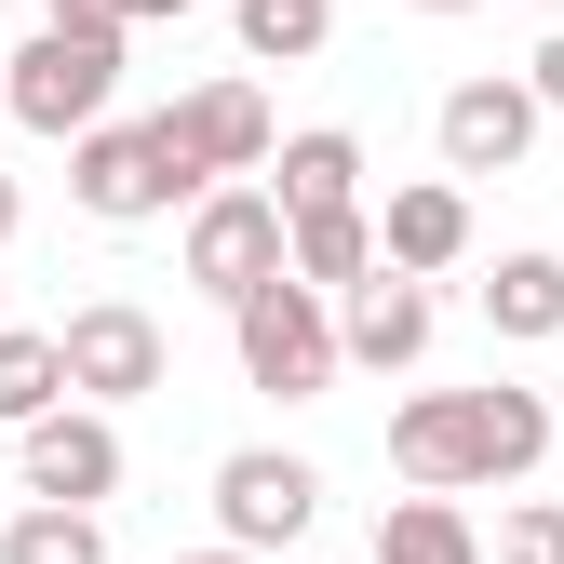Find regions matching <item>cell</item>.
I'll return each mask as SVG.
<instances>
[{
  "label": "cell",
  "mask_w": 564,
  "mask_h": 564,
  "mask_svg": "<svg viewBox=\"0 0 564 564\" xmlns=\"http://www.w3.org/2000/svg\"><path fill=\"white\" fill-rule=\"evenodd\" d=\"M538 457H551V390H511V377L416 390L390 416V470L416 484V498H484V484H524Z\"/></svg>",
  "instance_id": "1"
},
{
  "label": "cell",
  "mask_w": 564,
  "mask_h": 564,
  "mask_svg": "<svg viewBox=\"0 0 564 564\" xmlns=\"http://www.w3.org/2000/svg\"><path fill=\"white\" fill-rule=\"evenodd\" d=\"M67 202H82L95 229H149V216H175L202 188L162 149V121H95V134H67Z\"/></svg>",
  "instance_id": "2"
},
{
  "label": "cell",
  "mask_w": 564,
  "mask_h": 564,
  "mask_svg": "<svg viewBox=\"0 0 564 564\" xmlns=\"http://www.w3.org/2000/svg\"><path fill=\"white\" fill-rule=\"evenodd\" d=\"M121 95V41H82V28H41L0 54V108H14L28 134H95Z\"/></svg>",
  "instance_id": "3"
},
{
  "label": "cell",
  "mask_w": 564,
  "mask_h": 564,
  "mask_svg": "<svg viewBox=\"0 0 564 564\" xmlns=\"http://www.w3.org/2000/svg\"><path fill=\"white\" fill-rule=\"evenodd\" d=\"M229 336H242V377L269 403H323L336 390V310L310 296V282H256V296L229 310Z\"/></svg>",
  "instance_id": "4"
},
{
  "label": "cell",
  "mask_w": 564,
  "mask_h": 564,
  "mask_svg": "<svg viewBox=\"0 0 564 564\" xmlns=\"http://www.w3.org/2000/svg\"><path fill=\"white\" fill-rule=\"evenodd\" d=\"M54 364H67V390L108 416V403H149V390L175 377V336L134 310V296H95V310H67V323H54Z\"/></svg>",
  "instance_id": "5"
},
{
  "label": "cell",
  "mask_w": 564,
  "mask_h": 564,
  "mask_svg": "<svg viewBox=\"0 0 564 564\" xmlns=\"http://www.w3.org/2000/svg\"><path fill=\"white\" fill-rule=\"evenodd\" d=\"M323 524V470L310 457H282V444H229L216 457V551H282V538H310Z\"/></svg>",
  "instance_id": "6"
},
{
  "label": "cell",
  "mask_w": 564,
  "mask_h": 564,
  "mask_svg": "<svg viewBox=\"0 0 564 564\" xmlns=\"http://www.w3.org/2000/svg\"><path fill=\"white\" fill-rule=\"evenodd\" d=\"M188 282H202L216 310H242L256 282H282V202H269L256 175H242V188H202V202H188Z\"/></svg>",
  "instance_id": "7"
},
{
  "label": "cell",
  "mask_w": 564,
  "mask_h": 564,
  "mask_svg": "<svg viewBox=\"0 0 564 564\" xmlns=\"http://www.w3.org/2000/svg\"><path fill=\"white\" fill-rule=\"evenodd\" d=\"M162 121V149L188 162V188H242V175H269V95L256 82H202V95H175V108H149Z\"/></svg>",
  "instance_id": "8"
},
{
  "label": "cell",
  "mask_w": 564,
  "mask_h": 564,
  "mask_svg": "<svg viewBox=\"0 0 564 564\" xmlns=\"http://www.w3.org/2000/svg\"><path fill=\"white\" fill-rule=\"evenodd\" d=\"M14 470H28L41 511H108V498H121V431H108L95 403H54V416L14 431Z\"/></svg>",
  "instance_id": "9"
},
{
  "label": "cell",
  "mask_w": 564,
  "mask_h": 564,
  "mask_svg": "<svg viewBox=\"0 0 564 564\" xmlns=\"http://www.w3.org/2000/svg\"><path fill=\"white\" fill-rule=\"evenodd\" d=\"M431 134H444V188H457V175H511V162L538 149V95H524V82H457V95L431 108Z\"/></svg>",
  "instance_id": "10"
},
{
  "label": "cell",
  "mask_w": 564,
  "mask_h": 564,
  "mask_svg": "<svg viewBox=\"0 0 564 564\" xmlns=\"http://www.w3.org/2000/svg\"><path fill=\"white\" fill-rule=\"evenodd\" d=\"M444 336V310H431V282H349V310H336V364H377V377H403L416 349Z\"/></svg>",
  "instance_id": "11"
},
{
  "label": "cell",
  "mask_w": 564,
  "mask_h": 564,
  "mask_svg": "<svg viewBox=\"0 0 564 564\" xmlns=\"http://www.w3.org/2000/svg\"><path fill=\"white\" fill-rule=\"evenodd\" d=\"M470 256V188H390V216H377V269L390 282H431V269H457Z\"/></svg>",
  "instance_id": "12"
},
{
  "label": "cell",
  "mask_w": 564,
  "mask_h": 564,
  "mask_svg": "<svg viewBox=\"0 0 564 564\" xmlns=\"http://www.w3.org/2000/svg\"><path fill=\"white\" fill-rule=\"evenodd\" d=\"M269 202H282V229L296 216H349V202H364V134H336V121L282 134L269 149Z\"/></svg>",
  "instance_id": "13"
},
{
  "label": "cell",
  "mask_w": 564,
  "mask_h": 564,
  "mask_svg": "<svg viewBox=\"0 0 564 564\" xmlns=\"http://www.w3.org/2000/svg\"><path fill=\"white\" fill-rule=\"evenodd\" d=\"M282 282H310L323 310L349 296V282H377V216H364V202H349V216H296V229H282Z\"/></svg>",
  "instance_id": "14"
},
{
  "label": "cell",
  "mask_w": 564,
  "mask_h": 564,
  "mask_svg": "<svg viewBox=\"0 0 564 564\" xmlns=\"http://www.w3.org/2000/svg\"><path fill=\"white\" fill-rule=\"evenodd\" d=\"M364 564H484V524H470L457 498H390Z\"/></svg>",
  "instance_id": "15"
},
{
  "label": "cell",
  "mask_w": 564,
  "mask_h": 564,
  "mask_svg": "<svg viewBox=\"0 0 564 564\" xmlns=\"http://www.w3.org/2000/svg\"><path fill=\"white\" fill-rule=\"evenodd\" d=\"M229 28H242L256 67H310L336 41V0H229Z\"/></svg>",
  "instance_id": "16"
},
{
  "label": "cell",
  "mask_w": 564,
  "mask_h": 564,
  "mask_svg": "<svg viewBox=\"0 0 564 564\" xmlns=\"http://www.w3.org/2000/svg\"><path fill=\"white\" fill-rule=\"evenodd\" d=\"M484 323H498V336H564V256H498Z\"/></svg>",
  "instance_id": "17"
},
{
  "label": "cell",
  "mask_w": 564,
  "mask_h": 564,
  "mask_svg": "<svg viewBox=\"0 0 564 564\" xmlns=\"http://www.w3.org/2000/svg\"><path fill=\"white\" fill-rule=\"evenodd\" d=\"M54 403H67V364H54V336L0 323V431H28V416H54Z\"/></svg>",
  "instance_id": "18"
},
{
  "label": "cell",
  "mask_w": 564,
  "mask_h": 564,
  "mask_svg": "<svg viewBox=\"0 0 564 564\" xmlns=\"http://www.w3.org/2000/svg\"><path fill=\"white\" fill-rule=\"evenodd\" d=\"M0 564H108V524L95 511H14V524H0Z\"/></svg>",
  "instance_id": "19"
},
{
  "label": "cell",
  "mask_w": 564,
  "mask_h": 564,
  "mask_svg": "<svg viewBox=\"0 0 564 564\" xmlns=\"http://www.w3.org/2000/svg\"><path fill=\"white\" fill-rule=\"evenodd\" d=\"M484 564H564V511H511L484 538Z\"/></svg>",
  "instance_id": "20"
},
{
  "label": "cell",
  "mask_w": 564,
  "mask_h": 564,
  "mask_svg": "<svg viewBox=\"0 0 564 564\" xmlns=\"http://www.w3.org/2000/svg\"><path fill=\"white\" fill-rule=\"evenodd\" d=\"M41 28H82V41H121V0H41Z\"/></svg>",
  "instance_id": "21"
},
{
  "label": "cell",
  "mask_w": 564,
  "mask_h": 564,
  "mask_svg": "<svg viewBox=\"0 0 564 564\" xmlns=\"http://www.w3.org/2000/svg\"><path fill=\"white\" fill-rule=\"evenodd\" d=\"M524 95H538V121H551V108H564V28H551V41H538V67H524Z\"/></svg>",
  "instance_id": "22"
},
{
  "label": "cell",
  "mask_w": 564,
  "mask_h": 564,
  "mask_svg": "<svg viewBox=\"0 0 564 564\" xmlns=\"http://www.w3.org/2000/svg\"><path fill=\"white\" fill-rule=\"evenodd\" d=\"M14 229H28V188H14V175H0V242H14Z\"/></svg>",
  "instance_id": "23"
},
{
  "label": "cell",
  "mask_w": 564,
  "mask_h": 564,
  "mask_svg": "<svg viewBox=\"0 0 564 564\" xmlns=\"http://www.w3.org/2000/svg\"><path fill=\"white\" fill-rule=\"evenodd\" d=\"M149 14H188V0H121V28H149Z\"/></svg>",
  "instance_id": "24"
},
{
  "label": "cell",
  "mask_w": 564,
  "mask_h": 564,
  "mask_svg": "<svg viewBox=\"0 0 564 564\" xmlns=\"http://www.w3.org/2000/svg\"><path fill=\"white\" fill-rule=\"evenodd\" d=\"M175 564H256V551H175Z\"/></svg>",
  "instance_id": "25"
},
{
  "label": "cell",
  "mask_w": 564,
  "mask_h": 564,
  "mask_svg": "<svg viewBox=\"0 0 564 564\" xmlns=\"http://www.w3.org/2000/svg\"><path fill=\"white\" fill-rule=\"evenodd\" d=\"M416 14H470V0H416Z\"/></svg>",
  "instance_id": "26"
},
{
  "label": "cell",
  "mask_w": 564,
  "mask_h": 564,
  "mask_svg": "<svg viewBox=\"0 0 564 564\" xmlns=\"http://www.w3.org/2000/svg\"><path fill=\"white\" fill-rule=\"evenodd\" d=\"M551 444H564V403H551Z\"/></svg>",
  "instance_id": "27"
}]
</instances>
